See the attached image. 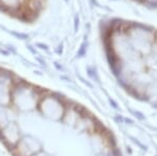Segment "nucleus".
I'll list each match as a JSON object with an SVG mask.
<instances>
[{"label":"nucleus","instance_id":"nucleus-1","mask_svg":"<svg viewBox=\"0 0 157 156\" xmlns=\"http://www.w3.org/2000/svg\"><path fill=\"white\" fill-rule=\"evenodd\" d=\"M0 144L11 156H123L85 105L1 66Z\"/></svg>","mask_w":157,"mask_h":156},{"label":"nucleus","instance_id":"nucleus-2","mask_svg":"<svg viewBox=\"0 0 157 156\" xmlns=\"http://www.w3.org/2000/svg\"><path fill=\"white\" fill-rule=\"evenodd\" d=\"M1 2L6 7L11 9H17L19 6V0H1Z\"/></svg>","mask_w":157,"mask_h":156}]
</instances>
